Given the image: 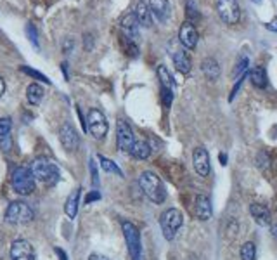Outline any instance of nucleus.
<instances>
[{
	"instance_id": "f257e3e1",
	"label": "nucleus",
	"mask_w": 277,
	"mask_h": 260,
	"mask_svg": "<svg viewBox=\"0 0 277 260\" xmlns=\"http://www.w3.org/2000/svg\"><path fill=\"white\" fill-rule=\"evenodd\" d=\"M139 186H141V189L144 191L146 196H147L151 201L158 203V205H161V203L166 199L165 186H163L161 179L158 177L154 172H149V170L142 172L141 177H139Z\"/></svg>"
},
{
	"instance_id": "f03ea898",
	"label": "nucleus",
	"mask_w": 277,
	"mask_h": 260,
	"mask_svg": "<svg viewBox=\"0 0 277 260\" xmlns=\"http://www.w3.org/2000/svg\"><path fill=\"white\" fill-rule=\"evenodd\" d=\"M31 173L37 181L44 182L47 186H54L58 184L59 179H61V173H59V168L56 167L54 161H50L49 158H37V160L31 163Z\"/></svg>"
},
{
	"instance_id": "7ed1b4c3",
	"label": "nucleus",
	"mask_w": 277,
	"mask_h": 260,
	"mask_svg": "<svg viewBox=\"0 0 277 260\" xmlns=\"http://www.w3.org/2000/svg\"><path fill=\"white\" fill-rule=\"evenodd\" d=\"M11 186L16 191L17 194H23V196H28L35 191V177L31 173V168L28 167H17L13 172V177H11Z\"/></svg>"
},
{
	"instance_id": "20e7f679",
	"label": "nucleus",
	"mask_w": 277,
	"mask_h": 260,
	"mask_svg": "<svg viewBox=\"0 0 277 260\" xmlns=\"http://www.w3.org/2000/svg\"><path fill=\"white\" fill-rule=\"evenodd\" d=\"M160 224H161V231L163 236L166 240L172 241L177 234V231L182 227L184 224V215L180 210L177 208H168L161 214V219H160Z\"/></svg>"
},
{
	"instance_id": "39448f33",
	"label": "nucleus",
	"mask_w": 277,
	"mask_h": 260,
	"mask_svg": "<svg viewBox=\"0 0 277 260\" xmlns=\"http://www.w3.org/2000/svg\"><path fill=\"white\" fill-rule=\"evenodd\" d=\"M121 229H123L125 241L129 246V253L132 260H142V246H141V232L137 229V226H133L129 220L121 222Z\"/></svg>"
},
{
	"instance_id": "423d86ee",
	"label": "nucleus",
	"mask_w": 277,
	"mask_h": 260,
	"mask_svg": "<svg viewBox=\"0 0 277 260\" xmlns=\"http://www.w3.org/2000/svg\"><path fill=\"white\" fill-rule=\"evenodd\" d=\"M33 208L25 201L11 203L5 210V220L11 224H28L33 220Z\"/></svg>"
},
{
	"instance_id": "0eeeda50",
	"label": "nucleus",
	"mask_w": 277,
	"mask_h": 260,
	"mask_svg": "<svg viewBox=\"0 0 277 260\" xmlns=\"http://www.w3.org/2000/svg\"><path fill=\"white\" fill-rule=\"evenodd\" d=\"M85 123H87V130L97 140L104 139L106 134H108V120H106L104 113L99 111V109H95V107H92L90 111H88V116H87V120H85Z\"/></svg>"
},
{
	"instance_id": "6e6552de",
	"label": "nucleus",
	"mask_w": 277,
	"mask_h": 260,
	"mask_svg": "<svg viewBox=\"0 0 277 260\" xmlns=\"http://www.w3.org/2000/svg\"><path fill=\"white\" fill-rule=\"evenodd\" d=\"M217 11H219L220 19L225 25H237L241 19V9L237 0H219L217 2Z\"/></svg>"
},
{
	"instance_id": "1a4fd4ad",
	"label": "nucleus",
	"mask_w": 277,
	"mask_h": 260,
	"mask_svg": "<svg viewBox=\"0 0 277 260\" xmlns=\"http://www.w3.org/2000/svg\"><path fill=\"white\" fill-rule=\"evenodd\" d=\"M116 142H118V148L125 153H130L133 144H135L132 128L129 127V123L125 120H118V123H116Z\"/></svg>"
},
{
	"instance_id": "9d476101",
	"label": "nucleus",
	"mask_w": 277,
	"mask_h": 260,
	"mask_svg": "<svg viewBox=\"0 0 277 260\" xmlns=\"http://www.w3.org/2000/svg\"><path fill=\"white\" fill-rule=\"evenodd\" d=\"M11 260H35V250L26 240H16L11 245Z\"/></svg>"
},
{
	"instance_id": "9b49d317",
	"label": "nucleus",
	"mask_w": 277,
	"mask_h": 260,
	"mask_svg": "<svg viewBox=\"0 0 277 260\" xmlns=\"http://www.w3.org/2000/svg\"><path fill=\"white\" fill-rule=\"evenodd\" d=\"M192 165L198 175L201 177H208L210 173V154L204 148H196L192 151Z\"/></svg>"
},
{
	"instance_id": "f8f14e48",
	"label": "nucleus",
	"mask_w": 277,
	"mask_h": 260,
	"mask_svg": "<svg viewBox=\"0 0 277 260\" xmlns=\"http://www.w3.org/2000/svg\"><path fill=\"white\" fill-rule=\"evenodd\" d=\"M59 139H61V144L64 146V149H68L70 153H73L74 149L78 148V134L71 123L62 125L61 130H59Z\"/></svg>"
},
{
	"instance_id": "ddd939ff",
	"label": "nucleus",
	"mask_w": 277,
	"mask_h": 260,
	"mask_svg": "<svg viewBox=\"0 0 277 260\" xmlns=\"http://www.w3.org/2000/svg\"><path fill=\"white\" fill-rule=\"evenodd\" d=\"M178 38L182 42V46L186 49H194L198 46V30L192 23L186 21L182 26H180V31H178Z\"/></svg>"
},
{
	"instance_id": "4468645a",
	"label": "nucleus",
	"mask_w": 277,
	"mask_h": 260,
	"mask_svg": "<svg viewBox=\"0 0 277 260\" xmlns=\"http://www.w3.org/2000/svg\"><path fill=\"white\" fill-rule=\"evenodd\" d=\"M120 25H121V30H123V33L129 35L132 40H137V38H139V26L141 25H139V19H137L135 13L125 14V16L121 17Z\"/></svg>"
},
{
	"instance_id": "2eb2a0df",
	"label": "nucleus",
	"mask_w": 277,
	"mask_h": 260,
	"mask_svg": "<svg viewBox=\"0 0 277 260\" xmlns=\"http://www.w3.org/2000/svg\"><path fill=\"white\" fill-rule=\"evenodd\" d=\"M149 11L158 21L165 23V21H168L172 9H170L168 0H149Z\"/></svg>"
},
{
	"instance_id": "dca6fc26",
	"label": "nucleus",
	"mask_w": 277,
	"mask_h": 260,
	"mask_svg": "<svg viewBox=\"0 0 277 260\" xmlns=\"http://www.w3.org/2000/svg\"><path fill=\"white\" fill-rule=\"evenodd\" d=\"M194 215L199 220H210L211 215H213V210H211V201L208 199V196H203L199 194L196 196L194 201Z\"/></svg>"
},
{
	"instance_id": "f3484780",
	"label": "nucleus",
	"mask_w": 277,
	"mask_h": 260,
	"mask_svg": "<svg viewBox=\"0 0 277 260\" xmlns=\"http://www.w3.org/2000/svg\"><path fill=\"white\" fill-rule=\"evenodd\" d=\"M201 71H203V75L206 76L210 82H217L220 76V64L217 59L213 58H206L203 59V62H201Z\"/></svg>"
},
{
	"instance_id": "a211bd4d",
	"label": "nucleus",
	"mask_w": 277,
	"mask_h": 260,
	"mask_svg": "<svg viewBox=\"0 0 277 260\" xmlns=\"http://www.w3.org/2000/svg\"><path fill=\"white\" fill-rule=\"evenodd\" d=\"M249 214L253 215V219L258 226H263L267 227L270 224V212L267 210V207L263 205H258V203H253L249 205Z\"/></svg>"
},
{
	"instance_id": "6ab92c4d",
	"label": "nucleus",
	"mask_w": 277,
	"mask_h": 260,
	"mask_svg": "<svg viewBox=\"0 0 277 260\" xmlns=\"http://www.w3.org/2000/svg\"><path fill=\"white\" fill-rule=\"evenodd\" d=\"M174 64L175 68H177L180 73L187 75L190 71V66H192V62H190V58H189V54L186 52V50H175L174 54Z\"/></svg>"
},
{
	"instance_id": "aec40b11",
	"label": "nucleus",
	"mask_w": 277,
	"mask_h": 260,
	"mask_svg": "<svg viewBox=\"0 0 277 260\" xmlns=\"http://www.w3.org/2000/svg\"><path fill=\"white\" fill-rule=\"evenodd\" d=\"M80 187L78 189H74L73 193L68 196L66 203H64V212H66L68 219H74L76 214H78V201H80Z\"/></svg>"
},
{
	"instance_id": "412c9836",
	"label": "nucleus",
	"mask_w": 277,
	"mask_h": 260,
	"mask_svg": "<svg viewBox=\"0 0 277 260\" xmlns=\"http://www.w3.org/2000/svg\"><path fill=\"white\" fill-rule=\"evenodd\" d=\"M44 94H45V91H44V87L40 85V83H29L28 89H26V97H28V103L33 104V106H37V104H40V101L44 99Z\"/></svg>"
},
{
	"instance_id": "4be33fe9",
	"label": "nucleus",
	"mask_w": 277,
	"mask_h": 260,
	"mask_svg": "<svg viewBox=\"0 0 277 260\" xmlns=\"http://www.w3.org/2000/svg\"><path fill=\"white\" fill-rule=\"evenodd\" d=\"M118 40H120L121 49H123V52L127 54V56H130V58H137V56H139V47H137L135 40H132L129 35L120 33Z\"/></svg>"
},
{
	"instance_id": "5701e85b",
	"label": "nucleus",
	"mask_w": 277,
	"mask_h": 260,
	"mask_svg": "<svg viewBox=\"0 0 277 260\" xmlns=\"http://www.w3.org/2000/svg\"><path fill=\"white\" fill-rule=\"evenodd\" d=\"M135 16H137V19H139V25H141V26H146V28H149V26L153 25V17H151L149 5H146L144 2H141V4L137 5Z\"/></svg>"
},
{
	"instance_id": "b1692460",
	"label": "nucleus",
	"mask_w": 277,
	"mask_h": 260,
	"mask_svg": "<svg viewBox=\"0 0 277 260\" xmlns=\"http://www.w3.org/2000/svg\"><path fill=\"white\" fill-rule=\"evenodd\" d=\"M130 153H132L137 160H147V158L151 156V146H149V142H146V140H135V144H133Z\"/></svg>"
},
{
	"instance_id": "393cba45",
	"label": "nucleus",
	"mask_w": 277,
	"mask_h": 260,
	"mask_svg": "<svg viewBox=\"0 0 277 260\" xmlns=\"http://www.w3.org/2000/svg\"><path fill=\"white\" fill-rule=\"evenodd\" d=\"M248 76L251 78V83L257 89H265L267 87V75L260 66H255L251 71H248Z\"/></svg>"
},
{
	"instance_id": "a878e982",
	"label": "nucleus",
	"mask_w": 277,
	"mask_h": 260,
	"mask_svg": "<svg viewBox=\"0 0 277 260\" xmlns=\"http://www.w3.org/2000/svg\"><path fill=\"white\" fill-rule=\"evenodd\" d=\"M156 71H158V78H160V82H161L163 89H172V91H174V78H172L170 71L166 70V66L160 64Z\"/></svg>"
},
{
	"instance_id": "bb28decb",
	"label": "nucleus",
	"mask_w": 277,
	"mask_h": 260,
	"mask_svg": "<svg viewBox=\"0 0 277 260\" xmlns=\"http://www.w3.org/2000/svg\"><path fill=\"white\" fill-rule=\"evenodd\" d=\"M241 260H257V246L253 241H246L241 246Z\"/></svg>"
},
{
	"instance_id": "cd10ccee",
	"label": "nucleus",
	"mask_w": 277,
	"mask_h": 260,
	"mask_svg": "<svg viewBox=\"0 0 277 260\" xmlns=\"http://www.w3.org/2000/svg\"><path fill=\"white\" fill-rule=\"evenodd\" d=\"M99 161H101V168H102L106 173H115V175H120V177L123 175V173H121V170H120V167L116 165L113 160H109V158H104V156H99Z\"/></svg>"
},
{
	"instance_id": "c85d7f7f",
	"label": "nucleus",
	"mask_w": 277,
	"mask_h": 260,
	"mask_svg": "<svg viewBox=\"0 0 277 260\" xmlns=\"http://www.w3.org/2000/svg\"><path fill=\"white\" fill-rule=\"evenodd\" d=\"M186 13H187V17H189V23H192V21H199V11L198 7H196V4L192 2V0H187L186 2Z\"/></svg>"
},
{
	"instance_id": "c756f323",
	"label": "nucleus",
	"mask_w": 277,
	"mask_h": 260,
	"mask_svg": "<svg viewBox=\"0 0 277 260\" xmlns=\"http://www.w3.org/2000/svg\"><path fill=\"white\" fill-rule=\"evenodd\" d=\"M248 66H249V58H246V56H241L239 61H237V64H236V70H234V76H237V78H239L241 75L248 71Z\"/></svg>"
},
{
	"instance_id": "7c9ffc66",
	"label": "nucleus",
	"mask_w": 277,
	"mask_h": 260,
	"mask_svg": "<svg viewBox=\"0 0 277 260\" xmlns=\"http://www.w3.org/2000/svg\"><path fill=\"white\" fill-rule=\"evenodd\" d=\"M21 71H23V73H26V75H29V76H33V78L40 80V82H44V83H50V80L47 78L45 75L40 73V71H37V70H33V68H29V66H21Z\"/></svg>"
},
{
	"instance_id": "2f4dec72",
	"label": "nucleus",
	"mask_w": 277,
	"mask_h": 260,
	"mask_svg": "<svg viewBox=\"0 0 277 260\" xmlns=\"http://www.w3.org/2000/svg\"><path fill=\"white\" fill-rule=\"evenodd\" d=\"M26 35H28V40L31 42V46L38 49V47H40L38 46V35H37V30H35V26L31 25V23L26 25Z\"/></svg>"
},
{
	"instance_id": "473e14b6",
	"label": "nucleus",
	"mask_w": 277,
	"mask_h": 260,
	"mask_svg": "<svg viewBox=\"0 0 277 260\" xmlns=\"http://www.w3.org/2000/svg\"><path fill=\"white\" fill-rule=\"evenodd\" d=\"M269 163H270L269 154L265 153V151H260V153H258V156H257L258 168H260V170H267V168H269Z\"/></svg>"
},
{
	"instance_id": "72a5a7b5",
	"label": "nucleus",
	"mask_w": 277,
	"mask_h": 260,
	"mask_svg": "<svg viewBox=\"0 0 277 260\" xmlns=\"http://www.w3.org/2000/svg\"><path fill=\"white\" fill-rule=\"evenodd\" d=\"M246 78H248V71H246V73H243V75H241L239 78H237L236 85L232 87V92H231V95H229V101H231V103H232V101H234V97H236V94H237V92H239L241 85H243V82H244V80H246Z\"/></svg>"
},
{
	"instance_id": "f704fd0d",
	"label": "nucleus",
	"mask_w": 277,
	"mask_h": 260,
	"mask_svg": "<svg viewBox=\"0 0 277 260\" xmlns=\"http://www.w3.org/2000/svg\"><path fill=\"white\" fill-rule=\"evenodd\" d=\"M161 99L165 107H170L172 106V101H174V91H172V89H163L161 87Z\"/></svg>"
},
{
	"instance_id": "c9c22d12",
	"label": "nucleus",
	"mask_w": 277,
	"mask_h": 260,
	"mask_svg": "<svg viewBox=\"0 0 277 260\" xmlns=\"http://www.w3.org/2000/svg\"><path fill=\"white\" fill-rule=\"evenodd\" d=\"M11 128H13L11 118H0V136H7V134H11Z\"/></svg>"
},
{
	"instance_id": "e433bc0d",
	"label": "nucleus",
	"mask_w": 277,
	"mask_h": 260,
	"mask_svg": "<svg viewBox=\"0 0 277 260\" xmlns=\"http://www.w3.org/2000/svg\"><path fill=\"white\" fill-rule=\"evenodd\" d=\"M11 148H13V139H11V134H7V136H0V149L2 151H11Z\"/></svg>"
},
{
	"instance_id": "4c0bfd02",
	"label": "nucleus",
	"mask_w": 277,
	"mask_h": 260,
	"mask_svg": "<svg viewBox=\"0 0 277 260\" xmlns=\"http://www.w3.org/2000/svg\"><path fill=\"white\" fill-rule=\"evenodd\" d=\"M92 47H94V35L85 33V35H83V49L92 50Z\"/></svg>"
},
{
	"instance_id": "58836bf2",
	"label": "nucleus",
	"mask_w": 277,
	"mask_h": 260,
	"mask_svg": "<svg viewBox=\"0 0 277 260\" xmlns=\"http://www.w3.org/2000/svg\"><path fill=\"white\" fill-rule=\"evenodd\" d=\"M263 26L269 30V31H274V33H277V19L270 21V23H263Z\"/></svg>"
},
{
	"instance_id": "ea45409f",
	"label": "nucleus",
	"mask_w": 277,
	"mask_h": 260,
	"mask_svg": "<svg viewBox=\"0 0 277 260\" xmlns=\"http://www.w3.org/2000/svg\"><path fill=\"white\" fill-rule=\"evenodd\" d=\"M71 47H73V40H71V38H68V40H66V44L62 46V52L70 54V52H71Z\"/></svg>"
},
{
	"instance_id": "a19ab883",
	"label": "nucleus",
	"mask_w": 277,
	"mask_h": 260,
	"mask_svg": "<svg viewBox=\"0 0 277 260\" xmlns=\"http://www.w3.org/2000/svg\"><path fill=\"white\" fill-rule=\"evenodd\" d=\"M88 260H108V259L102 257V255H99V253H92V255L88 257Z\"/></svg>"
},
{
	"instance_id": "79ce46f5",
	"label": "nucleus",
	"mask_w": 277,
	"mask_h": 260,
	"mask_svg": "<svg viewBox=\"0 0 277 260\" xmlns=\"http://www.w3.org/2000/svg\"><path fill=\"white\" fill-rule=\"evenodd\" d=\"M219 160H220V163H222V165H227V154H225V153H220Z\"/></svg>"
},
{
	"instance_id": "37998d69",
	"label": "nucleus",
	"mask_w": 277,
	"mask_h": 260,
	"mask_svg": "<svg viewBox=\"0 0 277 260\" xmlns=\"http://www.w3.org/2000/svg\"><path fill=\"white\" fill-rule=\"evenodd\" d=\"M4 92H5V82H4V78L0 76V97L4 95Z\"/></svg>"
},
{
	"instance_id": "c03bdc74",
	"label": "nucleus",
	"mask_w": 277,
	"mask_h": 260,
	"mask_svg": "<svg viewBox=\"0 0 277 260\" xmlns=\"http://www.w3.org/2000/svg\"><path fill=\"white\" fill-rule=\"evenodd\" d=\"M94 199H99V194H97V193H94V194H88V196H87V203L88 201H94Z\"/></svg>"
},
{
	"instance_id": "a18cd8bd",
	"label": "nucleus",
	"mask_w": 277,
	"mask_h": 260,
	"mask_svg": "<svg viewBox=\"0 0 277 260\" xmlns=\"http://www.w3.org/2000/svg\"><path fill=\"white\" fill-rule=\"evenodd\" d=\"M272 234H274V238H276V240H277V224L272 227Z\"/></svg>"
},
{
	"instance_id": "49530a36",
	"label": "nucleus",
	"mask_w": 277,
	"mask_h": 260,
	"mask_svg": "<svg viewBox=\"0 0 277 260\" xmlns=\"http://www.w3.org/2000/svg\"><path fill=\"white\" fill-rule=\"evenodd\" d=\"M253 2H255V4H260V2H262V0H253Z\"/></svg>"
}]
</instances>
